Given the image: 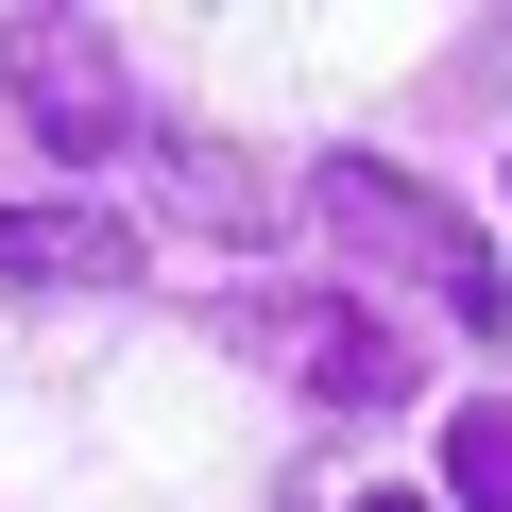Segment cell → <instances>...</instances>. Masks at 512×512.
I'll return each instance as SVG.
<instances>
[{
	"label": "cell",
	"mask_w": 512,
	"mask_h": 512,
	"mask_svg": "<svg viewBox=\"0 0 512 512\" xmlns=\"http://www.w3.org/2000/svg\"><path fill=\"white\" fill-rule=\"evenodd\" d=\"M308 222H325L342 256H393V274H427L461 325H495V239H478L444 188H410V171H376V154H325V171H308Z\"/></svg>",
	"instance_id": "cell-1"
},
{
	"label": "cell",
	"mask_w": 512,
	"mask_h": 512,
	"mask_svg": "<svg viewBox=\"0 0 512 512\" xmlns=\"http://www.w3.org/2000/svg\"><path fill=\"white\" fill-rule=\"evenodd\" d=\"M0 86H18V120H35L69 171H103V154H120V120H137L120 52L69 18V0H18V18H0Z\"/></svg>",
	"instance_id": "cell-2"
},
{
	"label": "cell",
	"mask_w": 512,
	"mask_h": 512,
	"mask_svg": "<svg viewBox=\"0 0 512 512\" xmlns=\"http://www.w3.org/2000/svg\"><path fill=\"white\" fill-rule=\"evenodd\" d=\"M239 342L274 359L308 410H393V393H410L393 325H376V308H342V291H256V308H239Z\"/></svg>",
	"instance_id": "cell-3"
},
{
	"label": "cell",
	"mask_w": 512,
	"mask_h": 512,
	"mask_svg": "<svg viewBox=\"0 0 512 512\" xmlns=\"http://www.w3.org/2000/svg\"><path fill=\"white\" fill-rule=\"evenodd\" d=\"M0 274L18 291H86V274H137L103 205H0Z\"/></svg>",
	"instance_id": "cell-4"
},
{
	"label": "cell",
	"mask_w": 512,
	"mask_h": 512,
	"mask_svg": "<svg viewBox=\"0 0 512 512\" xmlns=\"http://www.w3.org/2000/svg\"><path fill=\"white\" fill-rule=\"evenodd\" d=\"M444 495L461 512H512V410H444Z\"/></svg>",
	"instance_id": "cell-5"
},
{
	"label": "cell",
	"mask_w": 512,
	"mask_h": 512,
	"mask_svg": "<svg viewBox=\"0 0 512 512\" xmlns=\"http://www.w3.org/2000/svg\"><path fill=\"white\" fill-rule=\"evenodd\" d=\"M359 512H427V495H359Z\"/></svg>",
	"instance_id": "cell-6"
}]
</instances>
